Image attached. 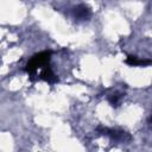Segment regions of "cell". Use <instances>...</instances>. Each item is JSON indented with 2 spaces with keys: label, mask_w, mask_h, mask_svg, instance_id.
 Returning <instances> with one entry per match:
<instances>
[{
  "label": "cell",
  "mask_w": 152,
  "mask_h": 152,
  "mask_svg": "<svg viewBox=\"0 0 152 152\" xmlns=\"http://www.w3.org/2000/svg\"><path fill=\"white\" fill-rule=\"evenodd\" d=\"M50 59H51V51H42L39 53H36L27 62V64L25 66V71L32 78L36 75L38 69H42L50 63Z\"/></svg>",
  "instance_id": "6da1fadb"
},
{
  "label": "cell",
  "mask_w": 152,
  "mask_h": 152,
  "mask_svg": "<svg viewBox=\"0 0 152 152\" xmlns=\"http://www.w3.org/2000/svg\"><path fill=\"white\" fill-rule=\"evenodd\" d=\"M100 129H102L103 134H106V135L110 137L112 139H114V140H116V141H125L126 139H127V140H129V139H131V138H129V135H128L126 132H122V131L108 129V128H101V127H100Z\"/></svg>",
  "instance_id": "7a4b0ae2"
},
{
  "label": "cell",
  "mask_w": 152,
  "mask_h": 152,
  "mask_svg": "<svg viewBox=\"0 0 152 152\" xmlns=\"http://www.w3.org/2000/svg\"><path fill=\"white\" fill-rule=\"evenodd\" d=\"M39 77H40V80H43V81H45V82H48L50 84H53V83L58 82L57 76L53 74V71H52V69L50 68L49 64L45 65L44 68H42V72H40Z\"/></svg>",
  "instance_id": "3957f363"
},
{
  "label": "cell",
  "mask_w": 152,
  "mask_h": 152,
  "mask_svg": "<svg viewBox=\"0 0 152 152\" xmlns=\"http://www.w3.org/2000/svg\"><path fill=\"white\" fill-rule=\"evenodd\" d=\"M74 14H75V17H76L77 19L84 20V19H88V18L90 17V10H89V7H87L86 5H80V6L75 7Z\"/></svg>",
  "instance_id": "277c9868"
},
{
  "label": "cell",
  "mask_w": 152,
  "mask_h": 152,
  "mask_svg": "<svg viewBox=\"0 0 152 152\" xmlns=\"http://www.w3.org/2000/svg\"><path fill=\"white\" fill-rule=\"evenodd\" d=\"M126 63L131 66H144V65L151 64V61L150 59H140L137 56H128L126 58Z\"/></svg>",
  "instance_id": "5b68a950"
},
{
  "label": "cell",
  "mask_w": 152,
  "mask_h": 152,
  "mask_svg": "<svg viewBox=\"0 0 152 152\" xmlns=\"http://www.w3.org/2000/svg\"><path fill=\"white\" fill-rule=\"evenodd\" d=\"M120 99H121V95H119V94H113V95L109 97V102H110V104H112L113 107H116L118 103H119V101H120Z\"/></svg>",
  "instance_id": "8992f818"
}]
</instances>
